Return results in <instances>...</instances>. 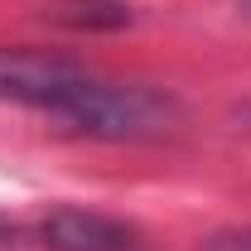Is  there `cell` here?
Returning <instances> with one entry per match:
<instances>
[{"label": "cell", "mask_w": 251, "mask_h": 251, "mask_svg": "<svg viewBox=\"0 0 251 251\" xmlns=\"http://www.w3.org/2000/svg\"><path fill=\"white\" fill-rule=\"evenodd\" d=\"M0 101L58 116L73 130L101 135V140H140L174 126L169 97L101 77L92 68L44 49H0Z\"/></svg>", "instance_id": "obj_1"}, {"label": "cell", "mask_w": 251, "mask_h": 251, "mask_svg": "<svg viewBox=\"0 0 251 251\" xmlns=\"http://www.w3.org/2000/svg\"><path fill=\"white\" fill-rule=\"evenodd\" d=\"M49 251H145V237L121 218H106L92 208H58L44 218Z\"/></svg>", "instance_id": "obj_2"}, {"label": "cell", "mask_w": 251, "mask_h": 251, "mask_svg": "<svg viewBox=\"0 0 251 251\" xmlns=\"http://www.w3.org/2000/svg\"><path fill=\"white\" fill-rule=\"evenodd\" d=\"M53 25H68V29H121L130 25V10L121 0H58L49 10Z\"/></svg>", "instance_id": "obj_3"}, {"label": "cell", "mask_w": 251, "mask_h": 251, "mask_svg": "<svg viewBox=\"0 0 251 251\" xmlns=\"http://www.w3.org/2000/svg\"><path fill=\"white\" fill-rule=\"evenodd\" d=\"M203 251H251V227L242 232H218V237H208Z\"/></svg>", "instance_id": "obj_4"}]
</instances>
